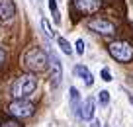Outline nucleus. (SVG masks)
<instances>
[{
	"instance_id": "obj_1",
	"label": "nucleus",
	"mask_w": 133,
	"mask_h": 127,
	"mask_svg": "<svg viewBox=\"0 0 133 127\" xmlns=\"http://www.w3.org/2000/svg\"><path fill=\"white\" fill-rule=\"evenodd\" d=\"M37 88V78L33 74H22L12 84V96L14 100H25L29 94H33Z\"/></svg>"
},
{
	"instance_id": "obj_2",
	"label": "nucleus",
	"mask_w": 133,
	"mask_h": 127,
	"mask_svg": "<svg viewBox=\"0 0 133 127\" xmlns=\"http://www.w3.org/2000/svg\"><path fill=\"white\" fill-rule=\"evenodd\" d=\"M24 65L28 66L31 72H41V70H45L47 65H49V57L45 55V51L33 47V49H29L28 53H25Z\"/></svg>"
},
{
	"instance_id": "obj_3",
	"label": "nucleus",
	"mask_w": 133,
	"mask_h": 127,
	"mask_svg": "<svg viewBox=\"0 0 133 127\" xmlns=\"http://www.w3.org/2000/svg\"><path fill=\"white\" fill-rule=\"evenodd\" d=\"M108 51L117 63H131L133 61V45L127 41H112Z\"/></svg>"
},
{
	"instance_id": "obj_4",
	"label": "nucleus",
	"mask_w": 133,
	"mask_h": 127,
	"mask_svg": "<svg viewBox=\"0 0 133 127\" xmlns=\"http://www.w3.org/2000/svg\"><path fill=\"white\" fill-rule=\"evenodd\" d=\"M33 111H35V106L28 100H14L8 106V113L16 119H28L33 115Z\"/></svg>"
},
{
	"instance_id": "obj_5",
	"label": "nucleus",
	"mask_w": 133,
	"mask_h": 127,
	"mask_svg": "<svg viewBox=\"0 0 133 127\" xmlns=\"http://www.w3.org/2000/svg\"><path fill=\"white\" fill-rule=\"evenodd\" d=\"M88 29L100 33V35H114L116 33V25L106 18H92L88 22Z\"/></svg>"
},
{
	"instance_id": "obj_6",
	"label": "nucleus",
	"mask_w": 133,
	"mask_h": 127,
	"mask_svg": "<svg viewBox=\"0 0 133 127\" xmlns=\"http://www.w3.org/2000/svg\"><path fill=\"white\" fill-rule=\"evenodd\" d=\"M72 6L76 8V12L90 16V14H96L102 8V0H72Z\"/></svg>"
},
{
	"instance_id": "obj_7",
	"label": "nucleus",
	"mask_w": 133,
	"mask_h": 127,
	"mask_svg": "<svg viewBox=\"0 0 133 127\" xmlns=\"http://www.w3.org/2000/svg\"><path fill=\"white\" fill-rule=\"evenodd\" d=\"M49 65H51V84L59 86L61 78H63V66H61V61H59V57L55 53L49 55Z\"/></svg>"
},
{
	"instance_id": "obj_8",
	"label": "nucleus",
	"mask_w": 133,
	"mask_h": 127,
	"mask_svg": "<svg viewBox=\"0 0 133 127\" xmlns=\"http://www.w3.org/2000/svg\"><path fill=\"white\" fill-rule=\"evenodd\" d=\"M16 14V6L12 0H0V20H12Z\"/></svg>"
},
{
	"instance_id": "obj_9",
	"label": "nucleus",
	"mask_w": 133,
	"mask_h": 127,
	"mask_svg": "<svg viewBox=\"0 0 133 127\" xmlns=\"http://www.w3.org/2000/svg\"><path fill=\"white\" fill-rule=\"evenodd\" d=\"M94 100L92 98H86L84 100V104H82V108H80V117L82 119H86V121H90L92 117H94Z\"/></svg>"
},
{
	"instance_id": "obj_10",
	"label": "nucleus",
	"mask_w": 133,
	"mask_h": 127,
	"mask_svg": "<svg viewBox=\"0 0 133 127\" xmlns=\"http://www.w3.org/2000/svg\"><path fill=\"white\" fill-rule=\"evenodd\" d=\"M75 74L82 78L86 86H92V84H94V76H92V72H90L84 65H76V66H75Z\"/></svg>"
},
{
	"instance_id": "obj_11",
	"label": "nucleus",
	"mask_w": 133,
	"mask_h": 127,
	"mask_svg": "<svg viewBox=\"0 0 133 127\" xmlns=\"http://www.w3.org/2000/svg\"><path fill=\"white\" fill-rule=\"evenodd\" d=\"M71 108H72V113L80 117V108L82 106H80V94L76 88H71Z\"/></svg>"
},
{
	"instance_id": "obj_12",
	"label": "nucleus",
	"mask_w": 133,
	"mask_h": 127,
	"mask_svg": "<svg viewBox=\"0 0 133 127\" xmlns=\"http://www.w3.org/2000/svg\"><path fill=\"white\" fill-rule=\"evenodd\" d=\"M57 43H59V47H61V51L65 55H71L72 53V49H71V43L65 39V37H57Z\"/></svg>"
},
{
	"instance_id": "obj_13",
	"label": "nucleus",
	"mask_w": 133,
	"mask_h": 127,
	"mask_svg": "<svg viewBox=\"0 0 133 127\" xmlns=\"http://www.w3.org/2000/svg\"><path fill=\"white\" fill-rule=\"evenodd\" d=\"M49 10H51V14H53V22L59 24L61 18H59V10H57V0H49Z\"/></svg>"
},
{
	"instance_id": "obj_14",
	"label": "nucleus",
	"mask_w": 133,
	"mask_h": 127,
	"mask_svg": "<svg viewBox=\"0 0 133 127\" xmlns=\"http://www.w3.org/2000/svg\"><path fill=\"white\" fill-rule=\"evenodd\" d=\"M0 127H22V123L14 117V119H4V121H0Z\"/></svg>"
},
{
	"instance_id": "obj_15",
	"label": "nucleus",
	"mask_w": 133,
	"mask_h": 127,
	"mask_svg": "<svg viewBox=\"0 0 133 127\" xmlns=\"http://www.w3.org/2000/svg\"><path fill=\"white\" fill-rule=\"evenodd\" d=\"M98 100H100V104H102V106H108L110 104V92L108 90H102L98 94Z\"/></svg>"
},
{
	"instance_id": "obj_16",
	"label": "nucleus",
	"mask_w": 133,
	"mask_h": 127,
	"mask_svg": "<svg viewBox=\"0 0 133 127\" xmlns=\"http://www.w3.org/2000/svg\"><path fill=\"white\" fill-rule=\"evenodd\" d=\"M41 28H43V31H45V35H47V37H53V35H55V31H53V29H51L49 22H47L45 18H43V20H41Z\"/></svg>"
},
{
	"instance_id": "obj_17",
	"label": "nucleus",
	"mask_w": 133,
	"mask_h": 127,
	"mask_svg": "<svg viewBox=\"0 0 133 127\" xmlns=\"http://www.w3.org/2000/svg\"><path fill=\"white\" fill-rule=\"evenodd\" d=\"M76 53H78V55H82V53H84V41H82V39L76 41Z\"/></svg>"
},
{
	"instance_id": "obj_18",
	"label": "nucleus",
	"mask_w": 133,
	"mask_h": 127,
	"mask_svg": "<svg viewBox=\"0 0 133 127\" xmlns=\"http://www.w3.org/2000/svg\"><path fill=\"white\" fill-rule=\"evenodd\" d=\"M102 80H106V82L112 80V74H110V70H108V69H102Z\"/></svg>"
},
{
	"instance_id": "obj_19",
	"label": "nucleus",
	"mask_w": 133,
	"mask_h": 127,
	"mask_svg": "<svg viewBox=\"0 0 133 127\" xmlns=\"http://www.w3.org/2000/svg\"><path fill=\"white\" fill-rule=\"evenodd\" d=\"M4 61H6V51L2 49V47H0V65H2Z\"/></svg>"
},
{
	"instance_id": "obj_20",
	"label": "nucleus",
	"mask_w": 133,
	"mask_h": 127,
	"mask_svg": "<svg viewBox=\"0 0 133 127\" xmlns=\"http://www.w3.org/2000/svg\"><path fill=\"white\" fill-rule=\"evenodd\" d=\"M92 127H100V121H92Z\"/></svg>"
}]
</instances>
